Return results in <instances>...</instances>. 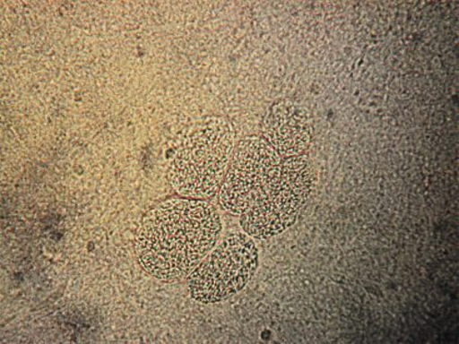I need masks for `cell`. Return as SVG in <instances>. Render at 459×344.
Listing matches in <instances>:
<instances>
[{
    "label": "cell",
    "mask_w": 459,
    "mask_h": 344,
    "mask_svg": "<svg viewBox=\"0 0 459 344\" xmlns=\"http://www.w3.org/2000/svg\"><path fill=\"white\" fill-rule=\"evenodd\" d=\"M221 228L211 203L189 198L162 202L146 214L138 229V261L158 280H182L211 253Z\"/></svg>",
    "instance_id": "cell-1"
},
{
    "label": "cell",
    "mask_w": 459,
    "mask_h": 344,
    "mask_svg": "<svg viewBox=\"0 0 459 344\" xmlns=\"http://www.w3.org/2000/svg\"><path fill=\"white\" fill-rule=\"evenodd\" d=\"M234 133L226 119L209 117L184 139L169 166V177L178 194L207 199L221 191L234 150Z\"/></svg>",
    "instance_id": "cell-2"
},
{
    "label": "cell",
    "mask_w": 459,
    "mask_h": 344,
    "mask_svg": "<svg viewBox=\"0 0 459 344\" xmlns=\"http://www.w3.org/2000/svg\"><path fill=\"white\" fill-rule=\"evenodd\" d=\"M313 186V172L302 157L283 159L279 176L239 217L248 236L265 239L286 231L297 220Z\"/></svg>",
    "instance_id": "cell-3"
},
{
    "label": "cell",
    "mask_w": 459,
    "mask_h": 344,
    "mask_svg": "<svg viewBox=\"0 0 459 344\" xmlns=\"http://www.w3.org/2000/svg\"><path fill=\"white\" fill-rule=\"evenodd\" d=\"M258 265V253L251 236L234 234L223 239L208 257L195 268L188 279L195 301L213 304L242 291Z\"/></svg>",
    "instance_id": "cell-4"
},
{
    "label": "cell",
    "mask_w": 459,
    "mask_h": 344,
    "mask_svg": "<svg viewBox=\"0 0 459 344\" xmlns=\"http://www.w3.org/2000/svg\"><path fill=\"white\" fill-rule=\"evenodd\" d=\"M283 159L264 138H248L232 153L221 188L224 211L241 217L281 171Z\"/></svg>",
    "instance_id": "cell-5"
},
{
    "label": "cell",
    "mask_w": 459,
    "mask_h": 344,
    "mask_svg": "<svg viewBox=\"0 0 459 344\" xmlns=\"http://www.w3.org/2000/svg\"><path fill=\"white\" fill-rule=\"evenodd\" d=\"M264 139L282 159L301 157L311 142L307 113L293 104H278L267 118Z\"/></svg>",
    "instance_id": "cell-6"
}]
</instances>
